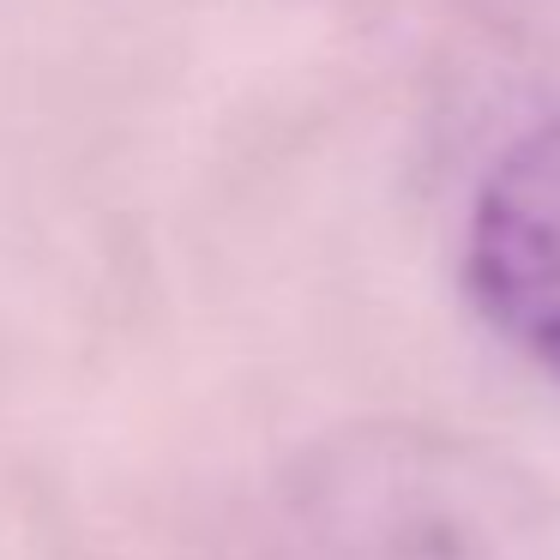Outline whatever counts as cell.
Here are the masks:
<instances>
[{"label":"cell","instance_id":"cell-1","mask_svg":"<svg viewBox=\"0 0 560 560\" xmlns=\"http://www.w3.org/2000/svg\"><path fill=\"white\" fill-rule=\"evenodd\" d=\"M247 560H560V494L482 434L374 416L271 476Z\"/></svg>","mask_w":560,"mask_h":560},{"label":"cell","instance_id":"cell-2","mask_svg":"<svg viewBox=\"0 0 560 560\" xmlns=\"http://www.w3.org/2000/svg\"><path fill=\"white\" fill-rule=\"evenodd\" d=\"M458 290L512 362L560 386V109L476 175L458 223Z\"/></svg>","mask_w":560,"mask_h":560}]
</instances>
